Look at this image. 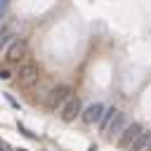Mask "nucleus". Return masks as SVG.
Segmentation results:
<instances>
[{
  "label": "nucleus",
  "mask_w": 151,
  "mask_h": 151,
  "mask_svg": "<svg viewBox=\"0 0 151 151\" xmlns=\"http://www.w3.org/2000/svg\"><path fill=\"white\" fill-rule=\"evenodd\" d=\"M68 99H71V87H68V85H57V87H52L50 94H47V109H50V111H59Z\"/></svg>",
  "instance_id": "1"
},
{
  "label": "nucleus",
  "mask_w": 151,
  "mask_h": 151,
  "mask_svg": "<svg viewBox=\"0 0 151 151\" xmlns=\"http://www.w3.org/2000/svg\"><path fill=\"white\" fill-rule=\"evenodd\" d=\"M38 73H40V68H38L35 61H24L19 66V71H17V83L24 85V87H28V85H33L38 80Z\"/></svg>",
  "instance_id": "2"
},
{
  "label": "nucleus",
  "mask_w": 151,
  "mask_h": 151,
  "mask_svg": "<svg viewBox=\"0 0 151 151\" xmlns=\"http://www.w3.org/2000/svg\"><path fill=\"white\" fill-rule=\"evenodd\" d=\"M80 113H83V104H80V99H78V97H71V99H68V101L59 109V118H61L64 123L76 120Z\"/></svg>",
  "instance_id": "3"
},
{
  "label": "nucleus",
  "mask_w": 151,
  "mask_h": 151,
  "mask_svg": "<svg viewBox=\"0 0 151 151\" xmlns=\"http://www.w3.org/2000/svg\"><path fill=\"white\" fill-rule=\"evenodd\" d=\"M26 50H28V40L26 38H17L7 50H5V59L7 61H12V64H17V61H21L24 57H26Z\"/></svg>",
  "instance_id": "4"
},
{
  "label": "nucleus",
  "mask_w": 151,
  "mask_h": 151,
  "mask_svg": "<svg viewBox=\"0 0 151 151\" xmlns=\"http://www.w3.org/2000/svg\"><path fill=\"white\" fill-rule=\"evenodd\" d=\"M144 127L139 125V123H130V125H125V130L120 132V137H118V146L120 149H130V144L137 139V134L142 132Z\"/></svg>",
  "instance_id": "5"
},
{
  "label": "nucleus",
  "mask_w": 151,
  "mask_h": 151,
  "mask_svg": "<svg viewBox=\"0 0 151 151\" xmlns=\"http://www.w3.org/2000/svg\"><path fill=\"white\" fill-rule=\"evenodd\" d=\"M104 104H99V101H94V104H90L85 111H83V123L85 125H92V123H99V118H101V113H104Z\"/></svg>",
  "instance_id": "6"
},
{
  "label": "nucleus",
  "mask_w": 151,
  "mask_h": 151,
  "mask_svg": "<svg viewBox=\"0 0 151 151\" xmlns=\"http://www.w3.org/2000/svg\"><path fill=\"white\" fill-rule=\"evenodd\" d=\"M125 125H127V116H125V111H118L116 116H113V120H111V125L106 127V134H120L123 130H125Z\"/></svg>",
  "instance_id": "7"
},
{
  "label": "nucleus",
  "mask_w": 151,
  "mask_h": 151,
  "mask_svg": "<svg viewBox=\"0 0 151 151\" xmlns=\"http://www.w3.org/2000/svg\"><path fill=\"white\" fill-rule=\"evenodd\" d=\"M17 38H19V35L14 33V26H12V24H5V26L0 28V52H5Z\"/></svg>",
  "instance_id": "8"
},
{
  "label": "nucleus",
  "mask_w": 151,
  "mask_h": 151,
  "mask_svg": "<svg viewBox=\"0 0 151 151\" xmlns=\"http://www.w3.org/2000/svg\"><path fill=\"white\" fill-rule=\"evenodd\" d=\"M149 142H151V130H142L137 134V139L130 144V151H146Z\"/></svg>",
  "instance_id": "9"
},
{
  "label": "nucleus",
  "mask_w": 151,
  "mask_h": 151,
  "mask_svg": "<svg viewBox=\"0 0 151 151\" xmlns=\"http://www.w3.org/2000/svg\"><path fill=\"white\" fill-rule=\"evenodd\" d=\"M116 113H118L116 106H106V109H104V113H101V118H99V130H101L104 134H106V127L111 125V120H113Z\"/></svg>",
  "instance_id": "10"
},
{
  "label": "nucleus",
  "mask_w": 151,
  "mask_h": 151,
  "mask_svg": "<svg viewBox=\"0 0 151 151\" xmlns=\"http://www.w3.org/2000/svg\"><path fill=\"white\" fill-rule=\"evenodd\" d=\"M0 78H2V80H9V78H12V73H9L7 68H2V71H0Z\"/></svg>",
  "instance_id": "11"
},
{
  "label": "nucleus",
  "mask_w": 151,
  "mask_h": 151,
  "mask_svg": "<svg viewBox=\"0 0 151 151\" xmlns=\"http://www.w3.org/2000/svg\"><path fill=\"white\" fill-rule=\"evenodd\" d=\"M2 149H5V144H2V139H0V151H2Z\"/></svg>",
  "instance_id": "12"
},
{
  "label": "nucleus",
  "mask_w": 151,
  "mask_h": 151,
  "mask_svg": "<svg viewBox=\"0 0 151 151\" xmlns=\"http://www.w3.org/2000/svg\"><path fill=\"white\" fill-rule=\"evenodd\" d=\"M146 151H151V142H149V146H146Z\"/></svg>",
  "instance_id": "13"
}]
</instances>
